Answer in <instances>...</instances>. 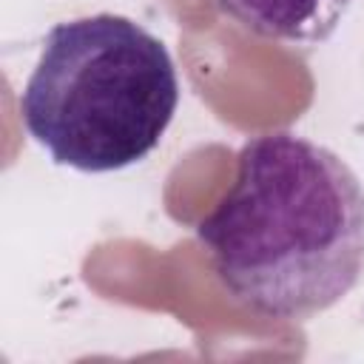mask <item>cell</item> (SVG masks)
Segmentation results:
<instances>
[{
    "label": "cell",
    "mask_w": 364,
    "mask_h": 364,
    "mask_svg": "<svg viewBox=\"0 0 364 364\" xmlns=\"http://www.w3.org/2000/svg\"><path fill=\"white\" fill-rule=\"evenodd\" d=\"M196 242L236 304L273 321H307L364 279V182L313 139L250 136Z\"/></svg>",
    "instance_id": "obj_1"
},
{
    "label": "cell",
    "mask_w": 364,
    "mask_h": 364,
    "mask_svg": "<svg viewBox=\"0 0 364 364\" xmlns=\"http://www.w3.org/2000/svg\"><path fill=\"white\" fill-rule=\"evenodd\" d=\"M179 105V77L159 37L100 11L57 23L20 94L28 136L57 162L111 173L142 162Z\"/></svg>",
    "instance_id": "obj_2"
},
{
    "label": "cell",
    "mask_w": 364,
    "mask_h": 364,
    "mask_svg": "<svg viewBox=\"0 0 364 364\" xmlns=\"http://www.w3.org/2000/svg\"><path fill=\"white\" fill-rule=\"evenodd\" d=\"M245 31L290 46H318L333 37L353 0H216Z\"/></svg>",
    "instance_id": "obj_3"
}]
</instances>
